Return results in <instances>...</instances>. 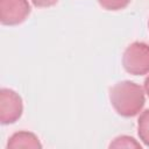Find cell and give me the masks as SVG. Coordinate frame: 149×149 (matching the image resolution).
<instances>
[{"mask_svg":"<svg viewBox=\"0 0 149 149\" xmlns=\"http://www.w3.org/2000/svg\"><path fill=\"white\" fill-rule=\"evenodd\" d=\"M144 93L141 85L132 80H122L111 87L109 101L119 115L133 118L142 111L146 104Z\"/></svg>","mask_w":149,"mask_h":149,"instance_id":"6da1fadb","label":"cell"},{"mask_svg":"<svg viewBox=\"0 0 149 149\" xmlns=\"http://www.w3.org/2000/svg\"><path fill=\"white\" fill-rule=\"evenodd\" d=\"M122 66L133 76L149 73V44L146 42H133L123 51Z\"/></svg>","mask_w":149,"mask_h":149,"instance_id":"7a4b0ae2","label":"cell"},{"mask_svg":"<svg viewBox=\"0 0 149 149\" xmlns=\"http://www.w3.org/2000/svg\"><path fill=\"white\" fill-rule=\"evenodd\" d=\"M23 113V101L17 92L12 88L0 90V122L12 125L16 122Z\"/></svg>","mask_w":149,"mask_h":149,"instance_id":"3957f363","label":"cell"},{"mask_svg":"<svg viewBox=\"0 0 149 149\" xmlns=\"http://www.w3.org/2000/svg\"><path fill=\"white\" fill-rule=\"evenodd\" d=\"M28 0H0V22L5 26H17L30 14Z\"/></svg>","mask_w":149,"mask_h":149,"instance_id":"277c9868","label":"cell"},{"mask_svg":"<svg viewBox=\"0 0 149 149\" xmlns=\"http://www.w3.org/2000/svg\"><path fill=\"white\" fill-rule=\"evenodd\" d=\"M7 149H20V148H30V149H41L42 143L40 142L37 135L28 130H20L12 134L7 141Z\"/></svg>","mask_w":149,"mask_h":149,"instance_id":"5b68a950","label":"cell"},{"mask_svg":"<svg viewBox=\"0 0 149 149\" xmlns=\"http://www.w3.org/2000/svg\"><path fill=\"white\" fill-rule=\"evenodd\" d=\"M137 134L142 143L149 147V108L141 112L137 119Z\"/></svg>","mask_w":149,"mask_h":149,"instance_id":"8992f818","label":"cell"},{"mask_svg":"<svg viewBox=\"0 0 149 149\" xmlns=\"http://www.w3.org/2000/svg\"><path fill=\"white\" fill-rule=\"evenodd\" d=\"M109 148H136V149H141L142 146L140 144V142H137L132 136L120 135V136H116L109 143Z\"/></svg>","mask_w":149,"mask_h":149,"instance_id":"52a82bcc","label":"cell"},{"mask_svg":"<svg viewBox=\"0 0 149 149\" xmlns=\"http://www.w3.org/2000/svg\"><path fill=\"white\" fill-rule=\"evenodd\" d=\"M100 7H102L106 10H121L126 8L132 0H97Z\"/></svg>","mask_w":149,"mask_h":149,"instance_id":"ba28073f","label":"cell"},{"mask_svg":"<svg viewBox=\"0 0 149 149\" xmlns=\"http://www.w3.org/2000/svg\"><path fill=\"white\" fill-rule=\"evenodd\" d=\"M33 5L35 7L40 8H45V7H51L58 2V0H31Z\"/></svg>","mask_w":149,"mask_h":149,"instance_id":"9c48e42d","label":"cell"},{"mask_svg":"<svg viewBox=\"0 0 149 149\" xmlns=\"http://www.w3.org/2000/svg\"><path fill=\"white\" fill-rule=\"evenodd\" d=\"M143 88H144V92L149 97V76L144 79V83H143Z\"/></svg>","mask_w":149,"mask_h":149,"instance_id":"30bf717a","label":"cell"},{"mask_svg":"<svg viewBox=\"0 0 149 149\" xmlns=\"http://www.w3.org/2000/svg\"><path fill=\"white\" fill-rule=\"evenodd\" d=\"M148 27H149V21H148Z\"/></svg>","mask_w":149,"mask_h":149,"instance_id":"8fae6325","label":"cell"}]
</instances>
